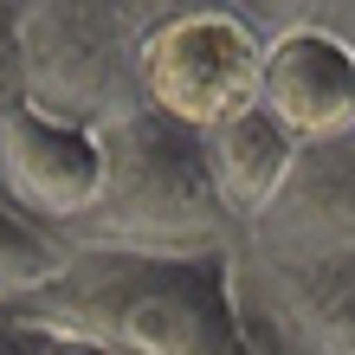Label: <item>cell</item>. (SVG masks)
Wrapping results in <instances>:
<instances>
[{
	"instance_id": "1",
	"label": "cell",
	"mask_w": 355,
	"mask_h": 355,
	"mask_svg": "<svg viewBox=\"0 0 355 355\" xmlns=\"http://www.w3.org/2000/svg\"><path fill=\"white\" fill-rule=\"evenodd\" d=\"M226 252L207 259H130V252H65L33 297L0 317L19 329L97 343L110 355H245L226 310Z\"/></svg>"
},
{
	"instance_id": "2",
	"label": "cell",
	"mask_w": 355,
	"mask_h": 355,
	"mask_svg": "<svg viewBox=\"0 0 355 355\" xmlns=\"http://www.w3.org/2000/svg\"><path fill=\"white\" fill-rule=\"evenodd\" d=\"M97 200L71 226L65 252H130V259H207L233 245V220L220 214L200 162V136L162 123L155 110H130L97 130Z\"/></svg>"
},
{
	"instance_id": "3",
	"label": "cell",
	"mask_w": 355,
	"mask_h": 355,
	"mask_svg": "<svg viewBox=\"0 0 355 355\" xmlns=\"http://www.w3.org/2000/svg\"><path fill=\"white\" fill-rule=\"evenodd\" d=\"M136 33L142 13L123 7H19V97L58 130H110L136 97Z\"/></svg>"
},
{
	"instance_id": "4",
	"label": "cell",
	"mask_w": 355,
	"mask_h": 355,
	"mask_svg": "<svg viewBox=\"0 0 355 355\" xmlns=\"http://www.w3.org/2000/svg\"><path fill=\"white\" fill-rule=\"evenodd\" d=\"M259 91V26L245 13L181 7L142 13L136 33V97L175 130H214V123L252 110Z\"/></svg>"
},
{
	"instance_id": "5",
	"label": "cell",
	"mask_w": 355,
	"mask_h": 355,
	"mask_svg": "<svg viewBox=\"0 0 355 355\" xmlns=\"http://www.w3.org/2000/svg\"><path fill=\"white\" fill-rule=\"evenodd\" d=\"M220 278L245 355H349V252H271L233 239Z\"/></svg>"
},
{
	"instance_id": "6",
	"label": "cell",
	"mask_w": 355,
	"mask_h": 355,
	"mask_svg": "<svg viewBox=\"0 0 355 355\" xmlns=\"http://www.w3.org/2000/svg\"><path fill=\"white\" fill-rule=\"evenodd\" d=\"M252 110H265L297 142H336L355 123V58L349 39L323 13H297L278 33H259V91Z\"/></svg>"
},
{
	"instance_id": "7",
	"label": "cell",
	"mask_w": 355,
	"mask_h": 355,
	"mask_svg": "<svg viewBox=\"0 0 355 355\" xmlns=\"http://www.w3.org/2000/svg\"><path fill=\"white\" fill-rule=\"evenodd\" d=\"M97 136L85 130H58V123L19 110L0 130V207L19 214L33 233H46L52 245L91 214L97 200Z\"/></svg>"
},
{
	"instance_id": "8",
	"label": "cell",
	"mask_w": 355,
	"mask_h": 355,
	"mask_svg": "<svg viewBox=\"0 0 355 355\" xmlns=\"http://www.w3.org/2000/svg\"><path fill=\"white\" fill-rule=\"evenodd\" d=\"M239 239L271 252H349V136L304 142L284 187Z\"/></svg>"
},
{
	"instance_id": "9",
	"label": "cell",
	"mask_w": 355,
	"mask_h": 355,
	"mask_svg": "<svg viewBox=\"0 0 355 355\" xmlns=\"http://www.w3.org/2000/svg\"><path fill=\"white\" fill-rule=\"evenodd\" d=\"M200 162H207V181H214L220 214L233 220V239H239L271 207V194L284 187L291 162H297V142H291L265 110H239V116L214 123V130H200Z\"/></svg>"
},
{
	"instance_id": "10",
	"label": "cell",
	"mask_w": 355,
	"mask_h": 355,
	"mask_svg": "<svg viewBox=\"0 0 355 355\" xmlns=\"http://www.w3.org/2000/svg\"><path fill=\"white\" fill-rule=\"evenodd\" d=\"M58 265H65V245H52L46 233H33L19 214L0 207V310L19 304V297H33Z\"/></svg>"
},
{
	"instance_id": "11",
	"label": "cell",
	"mask_w": 355,
	"mask_h": 355,
	"mask_svg": "<svg viewBox=\"0 0 355 355\" xmlns=\"http://www.w3.org/2000/svg\"><path fill=\"white\" fill-rule=\"evenodd\" d=\"M19 110H26V97H19V7H0V130Z\"/></svg>"
},
{
	"instance_id": "12",
	"label": "cell",
	"mask_w": 355,
	"mask_h": 355,
	"mask_svg": "<svg viewBox=\"0 0 355 355\" xmlns=\"http://www.w3.org/2000/svg\"><path fill=\"white\" fill-rule=\"evenodd\" d=\"M7 323V317H0ZM19 329V323H13ZM19 349L26 355H110V349H97V343H78V336H52V329H19Z\"/></svg>"
}]
</instances>
